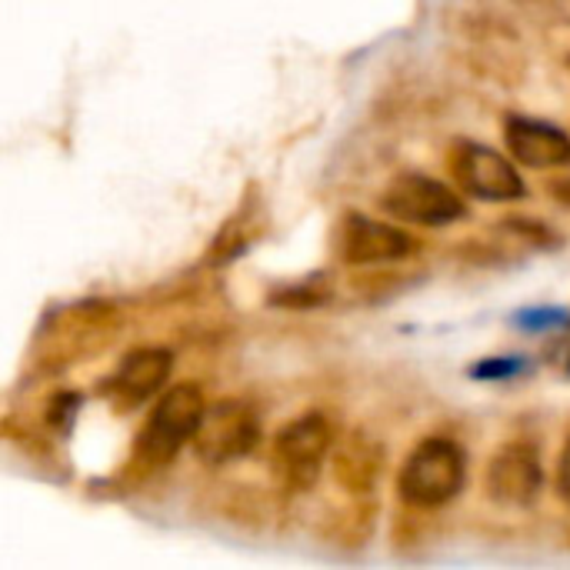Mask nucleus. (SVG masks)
<instances>
[{
    "instance_id": "obj_1",
    "label": "nucleus",
    "mask_w": 570,
    "mask_h": 570,
    "mask_svg": "<svg viewBox=\"0 0 570 570\" xmlns=\"http://www.w3.org/2000/svg\"><path fill=\"white\" fill-rule=\"evenodd\" d=\"M124 331V314L114 301L87 297L50 307L27 347L30 377H57L77 364L100 357Z\"/></svg>"
},
{
    "instance_id": "obj_8",
    "label": "nucleus",
    "mask_w": 570,
    "mask_h": 570,
    "mask_svg": "<svg viewBox=\"0 0 570 570\" xmlns=\"http://www.w3.org/2000/svg\"><path fill=\"white\" fill-rule=\"evenodd\" d=\"M261 444V411L247 397H220L207 404V414L194 438V454L207 468L244 461Z\"/></svg>"
},
{
    "instance_id": "obj_11",
    "label": "nucleus",
    "mask_w": 570,
    "mask_h": 570,
    "mask_svg": "<svg viewBox=\"0 0 570 570\" xmlns=\"http://www.w3.org/2000/svg\"><path fill=\"white\" fill-rule=\"evenodd\" d=\"M170 371H174V354L167 347H137V351L124 354V361L114 367L110 377L100 381L97 394L117 414H130L140 404H147L167 391Z\"/></svg>"
},
{
    "instance_id": "obj_12",
    "label": "nucleus",
    "mask_w": 570,
    "mask_h": 570,
    "mask_svg": "<svg viewBox=\"0 0 570 570\" xmlns=\"http://www.w3.org/2000/svg\"><path fill=\"white\" fill-rule=\"evenodd\" d=\"M508 154L531 170H558L570 167V134L564 127L528 117V114H504L501 124Z\"/></svg>"
},
{
    "instance_id": "obj_6",
    "label": "nucleus",
    "mask_w": 570,
    "mask_h": 570,
    "mask_svg": "<svg viewBox=\"0 0 570 570\" xmlns=\"http://www.w3.org/2000/svg\"><path fill=\"white\" fill-rule=\"evenodd\" d=\"M444 170L464 197L484 204H514L528 194L521 170L501 150L471 137L451 140L444 154Z\"/></svg>"
},
{
    "instance_id": "obj_7",
    "label": "nucleus",
    "mask_w": 570,
    "mask_h": 570,
    "mask_svg": "<svg viewBox=\"0 0 570 570\" xmlns=\"http://www.w3.org/2000/svg\"><path fill=\"white\" fill-rule=\"evenodd\" d=\"M377 204L391 220L414 224V227H448L468 217L464 194L421 170H397L381 187Z\"/></svg>"
},
{
    "instance_id": "obj_14",
    "label": "nucleus",
    "mask_w": 570,
    "mask_h": 570,
    "mask_svg": "<svg viewBox=\"0 0 570 570\" xmlns=\"http://www.w3.org/2000/svg\"><path fill=\"white\" fill-rule=\"evenodd\" d=\"M264 234H267V207L261 200V190L250 184L247 194L240 197V204L234 207V214L220 224V230L207 244L204 264L207 267H227L230 261L244 257Z\"/></svg>"
},
{
    "instance_id": "obj_10",
    "label": "nucleus",
    "mask_w": 570,
    "mask_h": 570,
    "mask_svg": "<svg viewBox=\"0 0 570 570\" xmlns=\"http://www.w3.org/2000/svg\"><path fill=\"white\" fill-rule=\"evenodd\" d=\"M544 488V464L534 441H504L484 468V494L491 504L508 511H524L538 501Z\"/></svg>"
},
{
    "instance_id": "obj_9",
    "label": "nucleus",
    "mask_w": 570,
    "mask_h": 570,
    "mask_svg": "<svg viewBox=\"0 0 570 570\" xmlns=\"http://www.w3.org/2000/svg\"><path fill=\"white\" fill-rule=\"evenodd\" d=\"M331 250L344 267H384L411 261L417 254V240L394 224L374 220L361 210H347L334 224Z\"/></svg>"
},
{
    "instance_id": "obj_15",
    "label": "nucleus",
    "mask_w": 570,
    "mask_h": 570,
    "mask_svg": "<svg viewBox=\"0 0 570 570\" xmlns=\"http://www.w3.org/2000/svg\"><path fill=\"white\" fill-rule=\"evenodd\" d=\"M347 501L331 504L321 521H317V538L327 548L337 551H361L371 544L374 531H377V498L374 494H344Z\"/></svg>"
},
{
    "instance_id": "obj_13",
    "label": "nucleus",
    "mask_w": 570,
    "mask_h": 570,
    "mask_svg": "<svg viewBox=\"0 0 570 570\" xmlns=\"http://www.w3.org/2000/svg\"><path fill=\"white\" fill-rule=\"evenodd\" d=\"M384 468L387 448L367 431H351L331 451V478L341 494H374L377 481L384 478Z\"/></svg>"
},
{
    "instance_id": "obj_20",
    "label": "nucleus",
    "mask_w": 570,
    "mask_h": 570,
    "mask_svg": "<svg viewBox=\"0 0 570 570\" xmlns=\"http://www.w3.org/2000/svg\"><path fill=\"white\" fill-rule=\"evenodd\" d=\"M568 371H570V354H568Z\"/></svg>"
},
{
    "instance_id": "obj_2",
    "label": "nucleus",
    "mask_w": 570,
    "mask_h": 570,
    "mask_svg": "<svg viewBox=\"0 0 570 570\" xmlns=\"http://www.w3.org/2000/svg\"><path fill=\"white\" fill-rule=\"evenodd\" d=\"M207 414V397L200 391V384L184 381V384H170L154 407L147 411L134 444H130V458L124 464V481L144 484L150 474L164 471L187 444H194L197 428Z\"/></svg>"
},
{
    "instance_id": "obj_3",
    "label": "nucleus",
    "mask_w": 570,
    "mask_h": 570,
    "mask_svg": "<svg viewBox=\"0 0 570 570\" xmlns=\"http://www.w3.org/2000/svg\"><path fill=\"white\" fill-rule=\"evenodd\" d=\"M334 451V424L324 411H304L271 438V481L284 498H304L317 488L327 454Z\"/></svg>"
},
{
    "instance_id": "obj_4",
    "label": "nucleus",
    "mask_w": 570,
    "mask_h": 570,
    "mask_svg": "<svg viewBox=\"0 0 570 570\" xmlns=\"http://www.w3.org/2000/svg\"><path fill=\"white\" fill-rule=\"evenodd\" d=\"M468 454L454 438H424L401 464L397 498L411 511H441L464 491Z\"/></svg>"
},
{
    "instance_id": "obj_18",
    "label": "nucleus",
    "mask_w": 570,
    "mask_h": 570,
    "mask_svg": "<svg viewBox=\"0 0 570 570\" xmlns=\"http://www.w3.org/2000/svg\"><path fill=\"white\" fill-rule=\"evenodd\" d=\"M554 484H558V498L570 504V438L568 444H564V451H561V458H558V478H554Z\"/></svg>"
},
{
    "instance_id": "obj_5",
    "label": "nucleus",
    "mask_w": 570,
    "mask_h": 570,
    "mask_svg": "<svg viewBox=\"0 0 570 570\" xmlns=\"http://www.w3.org/2000/svg\"><path fill=\"white\" fill-rule=\"evenodd\" d=\"M454 33L468 47V60L478 73L501 83H514L524 73L521 33L498 7H461L454 13Z\"/></svg>"
},
{
    "instance_id": "obj_17",
    "label": "nucleus",
    "mask_w": 570,
    "mask_h": 570,
    "mask_svg": "<svg viewBox=\"0 0 570 570\" xmlns=\"http://www.w3.org/2000/svg\"><path fill=\"white\" fill-rule=\"evenodd\" d=\"M77 407H80V397H77V394H70V391L53 394V397L47 401V407H43V428H47V434H53V438H57V434H67L70 424H73Z\"/></svg>"
},
{
    "instance_id": "obj_16",
    "label": "nucleus",
    "mask_w": 570,
    "mask_h": 570,
    "mask_svg": "<svg viewBox=\"0 0 570 570\" xmlns=\"http://www.w3.org/2000/svg\"><path fill=\"white\" fill-rule=\"evenodd\" d=\"M331 301V281L327 274H311L297 284H284L271 291V307H284V311H307V307H321Z\"/></svg>"
},
{
    "instance_id": "obj_19",
    "label": "nucleus",
    "mask_w": 570,
    "mask_h": 570,
    "mask_svg": "<svg viewBox=\"0 0 570 570\" xmlns=\"http://www.w3.org/2000/svg\"><path fill=\"white\" fill-rule=\"evenodd\" d=\"M548 194L561 204V207H570V177L561 174V177H551L548 180Z\"/></svg>"
}]
</instances>
